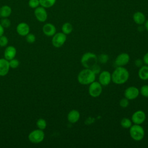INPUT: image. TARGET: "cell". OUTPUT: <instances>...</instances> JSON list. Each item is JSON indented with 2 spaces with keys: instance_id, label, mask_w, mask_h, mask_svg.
<instances>
[{
  "instance_id": "cell-1",
  "label": "cell",
  "mask_w": 148,
  "mask_h": 148,
  "mask_svg": "<svg viewBox=\"0 0 148 148\" xmlns=\"http://www.w3.org/2000/svg\"><path fill=\"white\" fill-rule=\"evenodd\" d=\"M130 73L124 66H117L112 73V81L116 84H124L128 80Z\"/></svg>"
},
{
  "instance_id": "cell-2",
  "label": "cell",
  "mask_w": 148,
  "mask_h": 148,
  "mask_svg": "<svg viewBox=\"0 0 148 148\" xmlns=\"http://www.w3.org/2000/svg\"><path fill=\"white\" fill-rule=\"evenodd\" d=\"M96 75L90 68H84L77 75V81L82 85H89L95 80Z\"/></svg>"
},
{
  "instance_id": "cell-3",
  "label": "cell",
  "mask_w": 148,
  "mask_h": 148,
  "mask_svg": "<svg viewBox=\"0 0 148 148\" xmlns=\"http://www.w3.org/2000/svg\"><path fill=\"white\" fill-rule=\"evenodd\" d=\"M80 62L84 68L90 69L93 65L98 63L97 56L91 52H86L82 55Z\"/></svg>"
},
{
  "instance_id": "cell-4",
  "label": "cell",
  "mask_w": 148,
  "mask_h": 148,
  "mask_svg": "<svg viewBox=\"0 0 148 148\" xmlns=\"http://www.w3.org/2000/svg\"><path fill=\"white\" fill-rule=\"evenodd\" d=\"M129 129L130 135L133 140L140 141L143 139L145 136V130L140 125L134 124Z\"/></svg>"
},
{
  "instance_id": "cell-5",
  "label": "cell",
  "mask_w": 148,
  "mask_h": 148,
  "mask_svg": "<svg viewBox=\"0 0 148 148\" xmlns=\"http://www.w3.org/2000/svg\"><path fill=\"white\" fill-rule=\"evenodd\" d=\"M45 136V135L43 130L38 129L32 131L28 134V138L30 142L34 144H38L42 142L44 140Z\"/></svg>"
},
{
  "instance_id": "cell-6",
  "label": "cell",
  "mask_w": 148,
  "mask_h": 148,
  "mask_svg": "<svg viewBox=\"0 0 148 148\" xmlns=\"http://www.w3.org/2000/svg\"><path fill=\"white\" fill-rule=\"evenodd\" d=\"M88 92L91 97L93 98L98 97L102 92V86L99 82L95 80L89 84Z\"/></svg>"
},
{
  "instance_id": "cell-7",
  "label": "cell",
  "mask_w": 148,
  "mask_h": 148,
  "mask_svg": "<svg viewBox=\"0 0 148 148\" xmlns=\"http://www.w3.org/2000/svg\"><path fill=\"white\" fill-rule=\"evenodd\" d=\"M66 40V35L62 32L56 33L52 38L51 43L53 46L56 48L62 47Z\"/></svg>"
},
{
  "instance_id": "cell-8",
  "label": "cell",
  "mask_w": 148,
  "mask_h": 148,
  "mask_svg": "<svg viewBox=\"0 0 148 148\" xmlns=\"http://www.w3.org/2000/svg\"><path fill=\"white\" fill-rule=\"evenodd\" d=\"M34 16L36 19L41 23L45 22L48 17L46 8L41 6H39L34 9Z\"/></svg>"
},
{
  "instance_id": "cell-9",
  "label": "cell",
  "mask_w": 148,
  "mask_h": 148,
  "mask_svg": "<svg viewBox=\"0 0 148 148\" xmlns=\"http://www.w3.org/2000/svg\"><path fill=\"white\" fill-rule=\"evenodd\" d=\"M146 119V113L142 110L135 111L131 116V120L132 123L135 124L141 125L145 122Z\"/></svg>"
},
{
  "instance_id": "cell-10",
  "label": "cell",
  "mask_w": 148,
  "mask_h": 148,
  "mask_svg": "<svg viewBox=\"0 0 148 148\" xmlns=\"http://www.w3.org/2000/svg\"><path fill=\"white\" fill-rule=\"evenodd\" d=\"M139 90L135 86H130L127 87L124 92V97L128 100L136 99L139 95Z\"/></svg>"
},
{
  "instance_id": "cell-11",
  "label": "cell",
  "mask_w": 148,
  "mask_h": 148,
  "mask_svg": "<svg viewBox=\"0 0 148 148\" xmlns=\"http://www.w3.org/2000/svg\"><path fill=\"white\" fill-rule=\"evenodd\" d=\"M112 81V73L108 71H103L99 73L98 82L102 86L109 85Z\"/></svg>"
},
{
  "instance_id": "cell-12",
  "label": "cell",
  "mask_w": 148,
  "mask_h": 148,
  "mask_svg": "<svg viewBox=\"0 0 148 148\" xmlns=\"http://www.w3.org/2000/svg\"><path fill=\"white\" fill-rule=\"evenodd\" d=\"M130 57L128 53H122L119 54L114 60V64L117 66H124L130 61Z\"/></svg>"
},
{
  "instance_id": "cell-13",
  "label": "cell",
  "mask_w": 148,
  "mask_h": 148,
  "mask_svg": "<svg viewBox=\"0 0 148 148\" xmlns=\"http://www.w3.org/2000/svg\"><path fill=\"white\" fill-rule=\"evenodd\" d=\"M29 31L30 27L29 25L25 22L20 23L16 27L17 33L21 36H25L29 33Z\"/></svg>"
},
{
  "instance_id": "cell-14",
  "label": "cell",
  "mask_w": 148,
  "mask_h": 148,
  "mask_svg": "<svg viewBox=\"0 0 148 148\" xmlns=\"http://www.w3.org/2000/svg\"><path fill=\"white\" fill-rule=\"evenodd\" d=\"M42 31L46 36H53L56 33V28L54 24L47 23L43 25Z\"/></svg>"
},
{
  "instance_id": "cell-15",
  "label": "cell",
  "mask_w": 148,
  "mask_h": 148,
  "mask_svg": "<svg viewBox=\"0 0 148 148\" xmlns=\"http://www.w3.org/2000/svg\"><path fill=\"white\" fill-rule=\"evenodd\" d=\"M17 53V50L15 47L13 46H6L4 51V58L9 61L13 58H14Z\"/></svg>"
},
{
  "instance_id": "cell-16",
  "label": "cell",
  "mask_w": 148,
  "mask_h": 148,
  "mask_svg": "<svg viewBox=\"0 0 148 148\" xmlns=\"http://www.w3.org/2000/svg\"><path fill=\"white\" fill-rule=\"evenodd\" d=\"M10 69L9 61L5 58H0V76H6Z\"/></svg>"
},
{
  "instance_id": "cell-17",
  "label": "cell",
  "mask_w": 148,
  "mask_h": 148,
  "mask_svg": "<svg viewBox=\"0 0 148 148\" xmlns=\"http://www.w3.org/2000/svg\"><path fill=\"white\" fill-rule=\"evenodd\" d=\"M80 118V113L76 109H72L69 112L67 115L68 121L71 123H77Z\"/></svg>"
},
{
  "instance_id": "cell-18",
  "label": "cell",
  "mask_w": 148,
  "mask_h": 148,
  "mask_svg": "<svg viewBox=\"0 0 148 148\" xmlns=\"http://www.w3.org/2000/svg\"><path fill=\"white\" fill-rule=\"evenodd\" d=\"M134 21L138 25H142L146 21V16L141 12H136L134 13L133 16Z\"/></svg>"
},
{
  "instance_id": "cell-19",
  "label": "cell",
  "mask_w": 148,
  "mask_h": 148,
  "mask_svg": "<svg viewBox=\"0 0 148 148\" xmlns=\"http://www.w3.org/2000/svg\"><path fill=\"white\" fill-rule=\"evenodd\" d=\"M12 12L11 7L8 5H4L0 7V17L1 18H8L11 15Z\"/></svg>"
},
{
  "instance_id": "cell-20",
  "label": "cell",
  "mask_w": 148,
  "mask_h": 148,
  "mask_svg": "<svg viewBox=\"0 0 148 148\" xmlns=\"http://www.w3.org/2000/svg\"><path fill=\"white\" fill-rule=\"evenodd\" d=\"M138 76L142 80H148V65H144L140 67L138 71Z\"/></svg>"
},
{
  "instance_id": "cell-21",
  "label": "cell",
  "mask_w": 148,
  "mask_h": 148,
  "mask_svg": "<svg viewBox=\"0 0 148 148\" xmlns=\"http://www.w3.org/2000/svg\"><path fill=\"white\" fill-rule=\"evenodd\" d=\"M61 30L62 32L65 35H69L73 31V26L70 23L66 22L62 24L61 27Z\"/></svg>"
},
{
  "instance_id": "cell-22",
  "label": "cell",
  "mask_w": 148,
  "mask_h": 148,
  "mask_svg": "<svg viewBox=\"0 0 148 148\" xmlns=\"http://www.w3.org/2000/svg\"><path fill=\"white\" fill-rule=\"evenodd\" d=\"M56 1L57 0H39L40 6L46 9L50 8L55 5Z\"/></svg>"
},
{
  "instance_id": "cell-23",
  "label": "cell",
  "mask_w": 148,
  "mask_h": 148,
  "mask_svg": "<svg viewBox=\"0 0 148 148\" xmlns=\"http://www.w3.org/2000/svg\"><path fill=\"white\" fill-rule=\"evenodd\" d=\"M120 125L123 128L127 129L130 128L131 127V125H132V122L131 119L127 117H124L120 121Z\"/></svg>"
},
{
  "instance_id": "cell-24",
  "label": "cell",
  "mask_w": 148,
  "mask_h": 148,
  "mask_svg": "<svg viewBox=\"0 0 148 148\" xmlns=\"http://www.w3.org/2000/svg\"><path fill=\"white\" fill-rule=\"evenodd\" d=\"M36 124L38 128L42 130H44L47 127L46 121L44 119H42V118L39 119L37 120Z\"/></svg>"
},
{
  "instance_id": "cell-25",
  "label": "cell",
  "mask_w": 148,
  "mask_h": 148,
  "mask_svg": "<svg viewBox=\"0 0 148 148\" xmlns=\"http://www.w3.org/2000/svg\"><path fill=\"white\" fill-rule=\"evenodd\" d=\"M98 62L101 64H106L109 60V56L105 53H102L97 56Z\"/></svg>"
},
{
  "instance_id": "cell-26",
  "label": "cell",
  "mask_w": 148,
  "mask_h": 148,
  "mask_svg": "<svg viewBox=\"0 0 148 148\" xmlns=\"http://www.w3.org/2000/svg\"><path fill=\"white\" fill-rule=\"evenodd\" d=\"M139 93L143 97L145 98H148V85L145 84L142 86L139 90Z\"/></svg>"
},
{
  "instance_id": "cell-27",
  "label": "cell",
  "mask_w": 148,
  "mask_h": 148,
  "mask_svg": "<svg viewBox=\"0 0 148 148\" xmlns=\"http://www.w3.org/2000/svg\"><path fill=\"white\" fill-rule=\"evenodd\" d=\"M0 23L4 28H8L11 25V21L8 18H2Z\"/></svg>"
},
{
  "instance_id": "cell-28",
  "label": "cell",
  "mask_w": 148,
  "mask_h": 148,
  "mask_svg": "<svg viewBox=\"0 0 148 148\" xmlns=\"http://www.w3.org/2000/svg\"><path fill=\"white\" fill-rule=\"evenodd\" d=\"M28 5L30 8L35 9L40 6L39 0H29Z\"/></svg>"
},
{
  "instance_id": "cell-29",
  "label": "cell",
  "mask_w": 148,
  "mask_h": 148,
  "mask_svg": "<svg viewBox=\"0 0 148 148\" xmlns=\"http://www.w3.org/2000/svg\"><path fill=\"white\" fill-rule=\"evenodd\" d=\"M9 63L10 68H13V69L17 68L19 66V64H20L19 61L17 59L15 58L9 60Z\"/></svg>"
},
{
  "instance_id": "cell-30",
  "label": "cell",
  "mask_w": 148,
  "mask_h": 148,
  "mask_svg": "<svg viewBox=\"0 0 148 148\" xmlns=\"http://www.w3.org/2000/svg\"><path fill=\"white\" fill-rule=\"evenodd\" d=\"M8 38L5 35H2L0 36V47H6L8 44Z\"/></svg>"
},
{
  "instance_id": "cell-31",
  "label": "cell",
  "mask_w": 148,
  "mask_h": 148,
  "mask_svg": "<svg viewBox=\"0 0 148 148\" xmlns=\"http://www.w3.org/2000/svg\"><path fill=\"white\" fill-rule=\"evenodd\" d=\"M25 39L26 41L29 43H33L36 40V36L34 34L29 33L25 36Z\"/></svg>"
},
{
  "instance_id": "cell-32",
  "label": "cell",
  "mask_w": 148,
  "mask_h": 148,
  "mask_svg": "<svg viewBox=\"0 0 148 148\" xmlns=\"http://www.w3.org/2000/svg\"><path fill=\"white\" fill-rule=\"evenodd\" d=\"M129 103H130L129 100L125 97L121 99L120 101H119V105H120V107H121L123 108H127L129 105Z\"/></svg>"
},
{
  "instance_id": "cell-33",
  "label": "cell",
  "mask_w": 148,
  "mask_h": 148,
  "mask_svg": "<svg viewBox=\"0 0 148 148\" xmlns=\"http://www.w3.org/2000/svg\"><path fill=\"white\" fill-rule=\"evenodd\" d=\"M90 69H91V71H92L95 75L99 74V73L101 72V66H100L98 64H95L94 65H93Z\"/></svg>"
},
{
  "instance_id": "cell-34",
  "label": "cell",
  "mask_w": 148,
  "mask_h": 148,
  "mask_svg": "<svg viewBox=\"0 0 148 148\" xmlns=\"http://www.w3.org/2000/svg\"><path fill=\"white\" fill-rule=\"evenodd\" d=\"M143 60L140 59V58H138V59H136L135 60V65L138 66V67H140L143 65Z\"/></svg>"
},
{
  "instance_id": "cell-35",
  "label": "cell",
  "mask_w": 148,
  "mask_h": 148,
  "mask_svg": "<svg viewBox=\"0 0 148 148\" xmlns=\"http://www.w3.org/2000/svg\"><path fill=\"white\" fill-rule=\"evenodd\" d=\"M143 62L145 65H148V52H147L143 57Z\"/></svg>"
},
{
  "instance_id": "cell-36",
  "label": "cell",
  "mask_w": 148,
  "mask_h": 148,
  "mask_svg": "<svg viewBox=\"0 0 148 148\" xmlns=\"http://www.w3.org/2000/svg\"><path fill=\"white\" fill-rule=\"evenodd\" d=\"M5 32V28L2 27V25L0 23V36L3 35Z\"/></svg>"
},
{
  "instance_id": "cell-37",
  "label": "cell",
  "mask_w": 148,
  "mask_h": 148,
  "mask_svg": "<svg viewBox=\"0 0 148 148\" xmlns=\"http://www.w3.org/2000/svg\"><path fill=\"white\" fill-rule=\"evenodd\" d=\"M144 24H145V28L146 29L147 31H148V20H146Z\"/></svg>"
}]
</instances>
